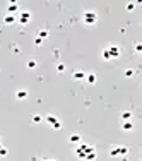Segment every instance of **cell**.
Returning a JSON list of instances; mask_svg holds the SVG:
<instances>
[{
	"mask_svg": "<svg viewBox=\"0 0 142 161\" xmlns=\"http://www.w3.org/2000/svg\"><path fill=\"white\" fill-rule=\"evenodd\" d=\"M48 34H50V33H48V29H39L36 38H39V39H43V41H45V39L48 38Z\"/></svg>",
	"mask_w": 142,
	"mask_h": 161,
	"instance_id": "cell-10",
	"label": "cell"
},
{
	"mask_svg": "<svg viewBox=\"0 0 142 161\" xmlns=\"http://www.w3.org/2000/svg\"><path fill=\"white\" fill-rule=\"evenodd\" d=\"M7 154H9V149L3 148V146H0V156H7Z\"/></svg>",
	"mask_w": 142,
	"mask_h": 161,
	"instance_id": "cell-22",
	"label": "cell"
},
{
	"mask_svg": "<svg viewBox=\"0 0 142 161\" xmlns=\"http://www.w3.org/2000/svg\"><path fill=\"white\" fill-rule=\"evenodd\" d=\"M96 158V151H91L89 154H86V158H84V161H93Z\"/></svg>",
	"mask_w": 142,
	"mask_h": 161,
	"instance_id": "cell-17",
	"label": "cell"
},
{
	"mask_svg": "<svg viewBox=\"0 0 142 161\" xmlns=\"http://www.w3.org/2000/svg\"><path fill=\"white\" fill-rule=\"evenodd\" d=\"M123 74H125V77H132V75H134V70H132V69H125Z\"/></svg>",
	"mask_w": 142,
	"mask_h": 161,
	"instance_id": "cell-23",
	"label": "cell"
},
{
	"mask_svg": "<svg viewBox=\"0 0 142 161\" xmlns=\"http://www.w3.org/2000/svg\"><path fill=\"white\" fill-rule=\"evenodd\" d=\"M120 118H122V122H127V120H132V112H122V115H120Z\"/></svg>",
	"mask_w": 142,
	"mask_h": 161,
	"instance_id": "cell-12",
	"label": "cell"
},
{
	"mask_svg": "<svg viewBox=\"0 0 142 161\" xmlns=\"http://www.w3.org/2000/svg\"><path fill=\"white\" fill-rule=\"evenodd\" d=\"M72 79H75V81H82V79H86V74H84L82 70H75V72L72 74Z\"/></svg>",
	"mask_w": 142,
	"mask_h": 161,
	"instance_id": "cell-8",
	"label": "cell"
},
{
	"mask_svg": "<svg viewBox=\"0 0 142 161\" xmlns=\"http://www.w3.org/2000/svg\"><path fill=\"white\" fill-rule=\"evenodd\" d=\"M118 151H120V156H123V158L129 154V148L127 146H118Z\"/></svg>",
	"mask_w": 142,
	"mask_h": 161,
	"instance_id": "cell-14",
	"label": "cell"
},
{
	"mask_svg": "<svg viewBox=\"0 0 142 161\" xmlns=\"http://www.w3.org/2000/svg\"><path fill=\"white\" fill-rule=\"evenodd\" d=\"M12 50H14V53H21V48H17V46H14Z\"/></svg>",
	"mask_w": 142,
	"mask_h": 161,
	"instance_id": "cell-28",
	"label": "cell"
},
{
	"mask_svg": "<svg viewBox=\"0 0 142 161\" xmlns=\"http://www.w3.org/2000/svg\"><path fill=\"white\" fill-rule=\"evenodd\" d=\"M26 67H27V69H36V67H38V62H36V60H29V62L26 63Z\"/></svg>",
	"mask_w": 142,
	"mask_h": 161,
	"instance_id": "cell-18",
	"label": "cell"
},
{
	"mask_svg": "<svg viewBox=\"0 0 142 161\" xmlns=\"http://www.w3.org/2000/svg\"><path fill=\"white\" fill-rule=\"evenodd\" d=\"M51 127H53L55 130H58V129H62V122H60V120H57V122H55V124H53Z\"/></svg>",
	"mask_w": 142,
	"mask_h": 161,
	"instance_id": "cell-24",
	"label": "cell"
},
{
	"mask_svg": "<svg viewBox=\"0 0 142 161\" xmlns=\"http://www.w3.org/2000/svg\"><path fill=\"white\" fill-rule=\"evenodd\" d=\"M110 156H111V158H118V156H120V151H118V146H113V148L110 149Z\"/></svg>",
	"mask_w": 142,
	"mask_h": 161,
	"instance_id": "cell-13",
	"label": "cell"
},
{
	"mask_svg": "<svg viewBox=\"0 0 142 161\" xmlns=\"http://www.w3.org/2000/svg\"><path fill=\"white\" fill-rule=\"evenodd\" d=\"M91 151H94V148L93 146H86V144H81L77 149H75V154H77V158H81V160H84L86 158V154H89Z\"/></svg>",
	"mask_w": 142,
	"mask_h": 161,
	"instance_id": "cell-2",
	"label": "cell"
},
{
	"mask_svg": "<svg viewBox=\"0 0 142 161\" xmlns=\"http://www.w3.org/2000/svg\"><path fill=\"white\" fill-rule=\"evenodd\" d=\"M86 81H87L89 84H94V82H96V75H94V74H87V75H86Z\"/></svg>",
	"mask_w": 142,
	"mask_h": 161,
	"instance_id": "cell-16",
	"label": "cell"
},
{
	"mask_svg": "<svg viewBox=\"0 0 142 161\" xmlns=\"http://www.w3.org/2000/svg\"><path fill=\"white\" fill-rule=\"evenodd\" d=\"M15 98H17V100H26V98H27V91H26V89H19V91L15 93Z\"/></svg>",
	"mask_w": 142,
	"mask_h": 161,
	"instance_id": "cell-11",
	"label": "cell"
},
{
	"mask_svg": "<svg viewBox=\"0 0 142 161\" xmlns=\"http://www.w3.org/2000/svg\"><path fill=\"white\" fill-rule=\"evenodd\" d=\"M41 161H50V160H41Z\"/></svg>",
	"mask_w": 142,
	"mask_h": 161,
	"instance_id": "cell-30",
	"label": "cell"
},
{
	"mask_svg": "<svg viewBox=\"0 0 142 161\" xmlns=\"http://www.w3.org/2000/svg\"><path fill=\"white\" fill-rule=\"evenodd\" d=\"M7 10H9V14H14L15 10H19L17 2H9V3H7Z\"/></svg>",
	"mask_w": 142,
	"mask_h": 161,
	"instance_id": "cell-7",
	"label": "cell"
},
{
	"mask_svg": "<svg viewBox=\"0 0 142 161\" xmlns=\"http://www.w3.org/2000/svg\"><path fill=\"white\" fill-rule=\"evenodd\" d=\"M106 50H108V53H110V57H111V58H118V57H120V53H122V50H120V46H118V45H110Z\"/></svg>",
	"mask_w": 142,
	"mask_h": 161,
	"instance_id": "cell-4",
	"label": "cell"
},
{
	"mask_svg": "<svg viewBox=\"0 0 142 161\" xmlns=\"http://www.w3.org/2000/svg\"><path fill=\"white\" fill-rule=\"evenodd\" d=\"M17 21H19V24H27V22L31 21V12H29V10H22V12L17 15Z\"/></svg>",
	"mask_w": 142,
	"mask_h": 161,
	"instance_id": "cell-3",
	"label": "cell"
},
{
	"mask_svg": "<svg viewBox=\"0 0 142 161\" xmlns=\"http://www.w3.org/2000/svg\"><path fill=\"white\" fill-rule=\"evenodd\" d=\"M134 48H135V51H137V53H141V51H142V45H141V43H135V46H134Z\"/></svg>",
	"mask_w": 142,
	"mask_h": 161,
	"instance_id": "cell-25",
	"label": "cell"
},
{
	"mask_svg": "<svg viewBox=\"0 0 142 161\" xmlns=\"http://www.w3.org/2000/svg\"><path fill=\"white\" fill-rule=\"evenodd\" d=\"M58 55H60V51H58V50H53V57H55V58H57V57H58Z\"/></svg>",
	"mask_w": 142,
	"mask_h": 161,
	"instance_id": "cell-29",
	"label": "cell"
},
{
	"mask_svg": "<svg viewBox=\"0 0 142 161\" xmlns=\"http://www.w3.org/2000/svg\"><path fill=\"white\" fill-rule=\"evenodd\" d=\"M33 124H39V122H43V117L41 115H33Z\"/></svg>",
	"mask_w": 142,
	"mask_h": 161,
	"instance_id": "cell-20",
	"label": "cell"
},
{
	"mask_svg": "<svg viewBox=\"0 0 142 161\" xmlns=\"http://www.w3.org/2000/svg\"><path fill=\"white\" fill-rule=\"evenodd\" d=\"M3 22H5V24H15V22H17V17H15L14 14H5V15H3Z\"/></svg>",
	"mask_w": 142,
	"mask_h": 161,
	"instance_id": "cell-5",
	"label": "cell"
},
{
	"mask_svg": "<svg viewBox=\"0 0 142 161\" xmlns=\"http://www.w3.org/2000/svg\"><path fill=\"white\" fill-rule=\"evenodd\" d=\"M101 57H103V60H111V57H110V53H108V50H106V48L101 51Z\"/></svg>",
	"mask_w": 142,
	"mask_h": 161,
	"instance_id": "cell-19",
	"label": "cell"
},
{
	"mask_svg": "<svg viewBox=\"0 0 142 161\" xmlns=\"http://www.w3.org/2000/svg\"><path fill=\"white\" fill-rule=\"evenodd\" d=\"M41 43H43V39H39V38H36V39H34V45H36V46H39Z\"/></svg>",
	"mask_w": 142,
	"mask_h": 161,
	"instance_id": "cell-27",
	"label": "cell"
},
{
	"mask_svg": "<svg viewBox=\"0 0 142 161\" xmlns=\"http://www.w3.org/2000/svg\"><path fill=\"white\" fill-rule=\"evenodd\" d=\"M50 161H53V160H50Z\"/></svg>",
	"mask_w": 142,
	"mask_h": 161,
	"instance_id": "cell-31",
	"label": "cell"
},
{
	"mask_svg": "<svg viewBox=\"0 0 142 161\" xmlns=\"http://www.w3.org/2000/svg\"><path fill=\"white\" fill-rule=\"evenodd\" d=\"M134 7H135V3H134V2L127 3V10H134Z\"/></svg>",
	"mask_w": 142,
	"mask_h": 161,
	"instance_id": "cell-26",
	"label": "cell"
},
{
	"mask_svg": "<svg viewBox=\"0 0 142 161\" xmlns=\"http://www.w3.org/2000/svg\"><path fill=\"white\" fill-rule=\"evenodd\" d=\"M82 141V136L79 134V132H75V134H72L70 137H69V142H72V144H79Z\"/></svg>",
	"mask_w": 142,
	"mask_h": 161,
	"instance_id": "cell-6",
	"label": "cell"
},
{
	"mask_svg": "<svg viewBox=\"0 0 142 161\" xmlns=\"http://www.w3.org/2000/svg\"><path fill=\"white\" fill-rule=\"evenodd\" d=\"M122 129H123L125 132H129V130H132V129H134V122H132V120H127V122H122Z\"/></svg>",
	"mask_w": 142,
	"mask_h": 161,
	"instance_id": "cell-9",
	"label": "cell"
},
{
	"mask_svg": "<svg viewBox=\"0 0 142 161\" xmlns=\"http://www.w3.org/2000/svg\"><path fill=\"white\" fill-rule=\"evenodd\" d=\"M57 72H65V63H57Z\"/></svg>",
	"mask_w": 142,
	"mask_h": 161,
	"instance_id": "cell-21",
	"label": "cell"
},
{
	"mask_svg": "<svg viewBox=\"0 0 142 161\" xmlns=\"http://www.w3.org/2000/svg\"><path fill=\"white\" fill-rule=\"evenodd\" d=\"M82 19H84V24L93 26V24H96V22H98V14H96L94 10H86V12H84V15H82Z\"/></svg>",
	"mask_w": 142,
	"mask_h": 161,
	"instance_id": "cell-1",
	"label": "cell"
},
{
	"mask_svg": "<svg viewBox=\"0 0 142 161\" xmlns=\"http://www.w3.org/2000/svg\"><path fill=\"white\" fill-rule=\"evenodd\" d=\"M45 120H46V122H48L50 125H53V124H55V122H57L58 118H57L55 115H46V118H45Z\"/></svg>",
	"mask_w": 142,
	"mask_h": 161,
	"instance_id": "cell-15",
	"label": "cell"
}]
</instances>
